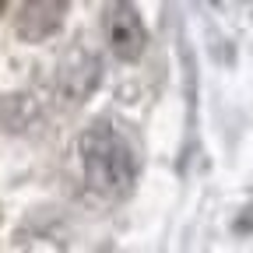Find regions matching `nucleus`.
<instances>
[{"instance_id":"nucleus-1","label":"nucleus","mask_w":253,"mask_h":253,"mask_svg":"<svg viewBox=\"0 0 253 253\" xmlns=\"http://www.w3.org/2000/svg\"><path fill=\"white\" fill-rule=\"evenodd\" d=\"M81 162H84V179L95 194H102V197L130 194L134 172H137V155L113 123L95 120L81 134Z\"/></svg>"},{"instance_id":"nucleus-2","label":"nucleus","mask_w":253,"mask_h":253,"mask_svg":"<svg viewBox=\"0 0 253 253\" xmlns=\"http://www.w3.org/2000/svg\"><path fill=\"white\" fill-rule=\"evenodd\" d=\"M106 39H109V49L120 60H137L144 53V42H148L141 14L130 4H113L109 18H106Z\"/></svg>"},{"instance_id":"nucleus-4","label":"nucleus","mask_w":253,"mask_h":253,"mask_svg":"<svg viewBox=\"0 0 253 253\" xmlns=\"http://www.w3.org/2000/svg\"><path fill=\"white\" fill-rule=\"evenodd\" d=\"M0 14H4V4H0Z\"/></svg>"},{"instance_id":"nucleus-3","label":"nucleus","mask_w":253,"mask_h":253,"mask_svg":"<svg viewBox=\"0 0 253 253\" xmlns=\"http://www.w3.org/2000/svg\"><path fill=\"white\" fill-rule=\"evenodd\" d=\"M63 14H67V4L60 0H36V4H21L18 11V36L28 42H39L46 36L63 25Z\"/></svg>"}]
</instances>
